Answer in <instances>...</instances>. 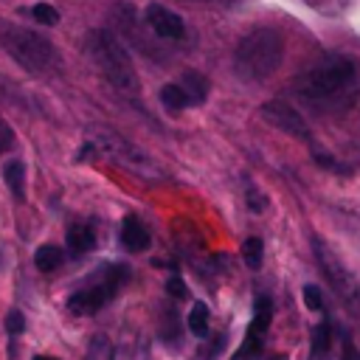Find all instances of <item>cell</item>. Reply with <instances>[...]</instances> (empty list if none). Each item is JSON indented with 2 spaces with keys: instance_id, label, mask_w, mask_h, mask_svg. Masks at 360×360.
Listing matches in <instances>:
<instances>
[{
  "instance_id": "6da1fadb",
  "label": "cell",
  "mask_w": 360,
  "mask_h": 360,
  "mask_svg": "<svg viewBox=\"0 0 360 360\" xmlns=\"http://www.w3.org/2000/svg\"><path fill=\"white\" fill-rule=\"evenodd\" d=\"M354 90H357L354 62L346 56H338V53L321 56L295 82V93L301 98H307L315 107H329V110L352 104Z\"/></svg>"
},
{
  "instance_id": "7a4b0ae2",
  "label": "cell",
  "mask_w": 360,
  "mask_h": 360,
  "mask_svg": "<svg viewBox=\"0 0 360 360\" xmlns=\"http://www.w3.org/2000/svg\"><path fill=\"white\" fill-rule=\"evenodd\" d=\"M284 59V39L273 28H256L245 34L233 51V68L248 82H262L278 70Z\"/></svg>"
},
{
  "instance_id": "3957f363",
  "label": "cell",
  "mask_w": 360,
  "mask_h": 360,
  "mask_svg": "<svg viewBox=\"0 0 360 360\" xmlns=\"http://www.w3.org/2000/svg\"><path fill=\"white\" fill-rule=\"evenodd\" d=\"M84 48H87L90 62L101 70V76L112 87H118V90H135L138 87L135 68H132L124 45L112 34H107V31H90Z\"/></svg>"
},
{
  "instance_id": "277c9868",
  "label": "cell",
  "mask_w": 360,
  "mask_h": 360,
  "mask_svg": "<svg viewBox=\"0 0 360 360\" xmlns=\"http://www.w3.org/2000/svg\"><path fill=\"white\" fill-rule=\"evenodd\" d=\"M6 51L14 56V62L20 68H25L28 73H51L59 65V51L53 48L51 39H45L42 34L34 31H22V28H11L6 31L3 39Z\"/></svg>"
},
{
  "instance_id": "5b68a950",
  "label": "cell",
  "mask_w": 360,
  "mask_h": 360,
  "mask_svg": "<svg viewBox=\"0 0 360 360\" xmlns=\"http://www.w3.org/2000/svg\"><path fill=\"white\" fill-rule=\"evenodd\" d=\"M121 281H124V270H121V267H112V264L98 267V270L87 278V284H84L82 290L70 292L68 309L76 312V315H93V312H98L107 301H112V295L118 292Z\"/></svg>"
},
{
  "instance_id": "8992f818",
  "label": "cell",
  "mask_w": 360,
  "mask_h": 360,
  "mask_svg": "<svg viewBox=\"0 0 360 360\" xmlns=\"http://www.w3.org/2000/svg\"><path fill=\"white\" fill-rule=\"evenodd\" d=\"M315 256H318V264H321V270H323L329 287L335 290V295H338L354 315H360V284H357V278H354V276L340 264V259H338L323 242H318V239H315Z\"/></svg>"
},
{
  "instance_id": "52a82bcc",
  "label": "cell",
  "mask_w": 360,
  "mask_h": 360,
  "mask_svg": "<svg viewBox=\"0 0 360 360\" xmlns=\"http://www.w3.org/2000/svg\"><path fill=\"white\" fill-rule=\"evenodd\" d=\"M87 146H96L98 152H104L107 158H112L115 163H121L129 172H138V174H146V177H158V166L149 160V155L141 152L135 143L112 135V132H98V143H87Z\"/></svg>"
},
{
  "instance_id": "ba28073f",
  "label": "cell",
  "mask_w": 360,
  "mask_h": 360,
  "mask_svg": "<svg viewBox=\"0 0 360 360\" xmlns=\"http://www.w3.org/2000/svg\"><path fill=\"white\" fill-rule=\"evenodd\" d=\"M259 112H262V118H264L267 124H273V127L290 132L292 138L309 141V127L304 124L301 112H298L295 107H290L287 101H267V104H262Z\"/></svg>"
},
{
  "instance_id": "9c48e42d",
  "label": "cell",
  "mask_w": 360,
  "mask_h": 360,
  "mask_svg": "<svg viewBox=\"0 0 360 360\" xmlns=\"http://www.w3.org/2000/svg\"><path fill=\"white\" fill-rule=\"evenodd\" d=\"M270 318H273V307H270V298H256V312H253V321H250V326H248V335H245V340H242V346H239V360H248V357H253L259 349H262V340H264V335H267V326H270Z\"/></svg>"
},
{
  "instance_id": "30bf717a",
  "label": "cell",
  "mask_w": 360,
  "mask_h": 360,
  "mask_svg": "<svg viewBox=\"0 0 360 360\" xmlns=\"http://www.w3.org/2000/svg\"><path fill=\"white\" fill-rule=\"evenodd\" d=\"M143 17H146L149 28H152L158 37H163V39H180V37L186 34L183 20H180L174 11H169L166 6H160V3H149Z\"/></svg>"
},
{
  "instance_id": "8fae6325",
  "label": "cell",
  "mask_w": 360,
  "mask_h": 360,
  "mask_svg": "<svg viewBox=\"0 0 360 360\" xmlns=\"http://www.w3.org/2000/svg\"><path fill=\"white\" fill-rule=\"evenodd\" d=\"M121 245L132 253H141V250L149 248V233H146V228L141 225L138 217H127L121 222Z\"/></svg>"
},
{
  "instance_id": "7c38bea8",
  "label": "cell",
  "mask_w": 360,
  "mask_h": 360,
  "mask_svg": "<svg viewBox=\"0 0 360 360\" xmlns=\"http://www.w3.org/2000/svg\"><path fill=\"white\" fill-rule=\"evenodd\" d=\"M68 248H70L73 256H82V253L93 250L96 248V231L90 225H84V222L70 225L68 228Z\"/></svg>"
},
{
  "instance_id": "4fadbf2b",
  "label": "cell",
  "mask_w": 360,
  "mask_h": 360,
  "mask_svg": "<svg viewBox=\"0 0 360 360\" xmlns=\"http://www.w3.org/2000/svg\"><path fill=\"white\" fill-rule=\"evenodd\" d=\"M3 180H6L8 191L14 194V200L22 202V200H25V166H22L20 160L6 163V166H3Z\"/></svg>"
},
{
  "instance_id": "5bb4252c",
  "label": "cell",
  "mask_w": 360,
  "mask_h": 360,
  "mask_svg": "<svg viewBox=\"0 0 360 360\" xmlns=\"http://www.w3.org/2000/svg\"><path fill=\"white\" fill-rule=\"evenodd\" d=\"M34 264L42 273H53L62 264V250L56 245H39L37 253H34Z\"/></svg>"
},
{
  "instance_id": "9a60e30c",
  "label": "cell",
  "mask_w": 360,
  "mask_h": 360,
  "mask_svg": "<svg viewBox=\"0 0 360 360\" xmlns=\"http://www.w3.org/2000/svg\"><path fill=\"white\" fill-rule=\"evenodd\" d=\"M180 87L188 93L191 104H200V101H205V96H208V82H205V76H200V73H194V70L183 73V84H180Z\"/></svg>"
},
{
  "instance_id": "2e32d148",
  "label": "cell",
  "mask_w": 360,
  "mask_h": 360,
  "mask_svg": "<svg viewBox=\"0 0 360 360\" xmlns=\"http://www.w3.org/2000/svg\"><path fill=\"white\" fill-rule=\"evenodd\" d=\"M160 101H163L166 110H174V112L186 110V107L191 104L188 93H186L180 84H163V90H160Z\"/></svg>"
},
{
  "instance_id": "e0dca14e",
  "label": "cell",
  "mask_w": 360,
  "mask_h": 360,
  "mask_svg": "<svg viewBox=\"0 0 360 360\" xmlns=\"http://www.w3.org/2000/svg\"><path fill=\"white\" fill-rule=\"evenodd\" d=\"M186 323H188V332H191L194 338H205V335H208V307H205L202 301H197V304L191 307Z\"/></svg>"
},
{
  "instance_id": "ac0fdd59",
  "label": "cell",
  "mask_w": 360,
  "mask_h": 360,
  "mask_svg": "<svg viewBox=\"0 0 360 360\" xmlns=\"http://www.w3.org/2000/svg\"><path fill=\"white\" fill-rule=\"evenodd\" d=\"M329 338H332L329 323H326V321L318 323V326H315V335H312V360H323V357L329 354Z\"/></svg>"
},
{
  "instance_id": "d6986e66",
  "label": "cell",
  "mask_w": 360,
  "mask_h": 360,
  "mask_svg": "<svg viewBox=\"0 0 360 360\" xmlns=\"http://www.w3.org/2000/svg\"><path fill=\"white\" fill-rule=\"evenodd\" d=\"M262 253H264V245H262L259 236H250V239L242 242V259H245V264L250 270H256L262 264Z\"/></svg>"
},
{
  "instance_id": "ffe728a7",
  "label": "cell",
  "mask_w": 360,
  "mask_h": 360,
  "mask_svg": "<svg viewBox=\"0 0 360 360\" xmlns=\"http://www.w3.org/2000/svg\"><path fill=\"white\" fill-rule=\"evenodd\" d=\"M31 20H37V22H42V25H56L59 22V11L53 8V6H48V3H34L31 8H22Z\"/></svg>"
},
{
  "instance_id": "44dd1931",
  "label": "cell",
  "mask_w": 360,
  "mask_h": 360,
  "mask_svg": "<svg viewBox=\"0 0 360 360\" xmlns=\"http://www.w3.org/2000/svg\"><path fill=\"white\" fill-rule=\"evenodd\" d=\"M301 295H304V304H307L309 309H321V304H323V295H321V290H318L315 284H307V287L301 290Z\"/></svg>"
},
{
  "instance_id": "7402d4cb",
  "label": "cell",
  "mask_w": 360,
  "mask_h": 360,
  "mask_svg": "<svg viewBox=\"0 0 360 360\" xmlns=\"http://www.w3.org/2000/svg\"><path fill=\"white\" fill-rule=\"evenodd\" d=\"M6 329H8V335H20V332L25 329V318H22L20 309H11V312L6 315Z\"/></svg>"
},
{
  "instance_id": "603a6c76",
  "label": "cell",
  "mask_w": 360,
  "mask_h": 360,
  "mask_svg": "<svg viewBox=\"0 0 360 360\" xmlns=\"http://www.w3.org/2000/svg\"><path fill=\"white\" fill-rule=\"evenodd\" d=\"M166 292H169V295H174V298H186V295H188V290H186V284H183V281H180L177 276L166 281Z\"/></svg>"
},
{
  "instance_id": "cb8c5ba5",
  "label": "cell",
  "mask_w": 360,
  "mask_h": 360,
  "mask_svg": "<svg viewBox=\"0 0 360 360\" xmlns=\"http://www.w3.org/2000/svg\"><path fill=\"white\" fill-rule=\"evenodd\" d=\"M11 141H14V135H11L8 124L0 118V152H3V149H8V146H11Z\"/></svg>"
},
{
  "instance_id": "d4e9b609",
  "label": "cell",
  "mask_w": 360,
  "mask_h": 360,
  "mask_svg": "<svg viewBox=\"0 0 360 360\" xmlns=\"http://www.w3.org/2000/svg\"><path fill=\"white\" fill-rule=\"evenodd\" d=\"M340 360H360V352L352 346V343H346V349H343V357Z\"/></svg>"
},
{
  "instance_id": "484cf974",
  "label": "cell",
  "mask_w": 360,
  "mask_h": 360,
  "mask_svg": "<svg viewBox=\"0 0 360 360\" xmlns=\"http://www.w3.org/2000/svg\"><path fill=\"white\" fill-rule=\"evenodd\" d=\"M34 360H56V357H48V354H37Z\"/></svg>"
},
{
  "instance_id": "4316f807",
  "label": "cell",
  "mask_w": 360,
  "mask_h": 360,
  "mask_svg": "<svg viewBox=\"0 0 360 360\" xmlns=\"http://www.w3.org/2000/svg\"><path fill=\"white\" fill-rule=\"evenodd\" d=\"M270 360H284V357H281V354H273V357H270Z\"/></svg>"
}]
</instances>
